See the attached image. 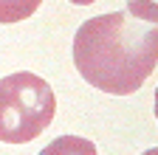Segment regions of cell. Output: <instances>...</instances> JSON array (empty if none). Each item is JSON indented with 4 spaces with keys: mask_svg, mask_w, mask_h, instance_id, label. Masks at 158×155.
Wrapping results in <instances>:
<instances>
[{
    "mask_svg": "<svg viewBox=\"0 0 158 155\" xmlns=\"http://www.w3.org/2000/svg\"><path fill=\"white\" fill-rule=\"evenodd\" d=\"M43 6V0H0V23H20Z\"/></svg>",
    "mask_w": 158,
    "mask_h": 155,
    "instance_id": "277c9868",
    "label": "cell"
},
{
    "mask_svg": "<svg viewBox=\"0 0 158 155\" xmlns=\"http://www.w3.org/2000/svg\"><path fill=\"white\" fill-rule=\"evenodd\" d=\"M141 155H158V147H152V149H147V152H141Z\"/></svg>",
    "mask_w": 158,
    "mask_h": 155,
    "instance_id": "52a82bcc",
    "label": "cell"
},
{
    "mask_svg": "<svg viewBox=\"0 0 158 155\" xmlns=\"http://www.w3.org/2000/svg\"><path fill=\"white\" fill-rule=\"evenodd\" d=\"M127 11L138 20H147L158 26V0H127Z\"/></svg>",
    "mask_w": 158,
    "mask_h": 155,
    "instance_id": "5b68a950",
    "label": "cell"
},
{
    "mask_svg": "<svg viewBox=\"0 0 158 155\" xmlns=\"http://www.w3.org/2000/svg\"><path fill=\"white\" fill-rule=\"evenodd\" d=\"M73 6H90V3H96V0H71Z\"/></svg>",
    "mask_w": 158,
    "mask_h": 155,
    "instance_id": "8992f818",
    "label": "cell"
},
{
    "mask_svg": "<svg viewBox=\"0 0 158 155\" xmlns=\"http://www.w3.org/2000/svg\"><path fill=\"white\" fill-rule=\"evenodd\" d=\"M56 99L45 79L20 71L0 79V141L28 144L54 121Z\"/></svg>",
    "mask_w": 158,
    "mask_h": 155,
    "instance_id": "7a4b0ae2",
    "label": "cell"
},
{
    "mask_svg": "<svg viewBox=\"0 0 158 155\" xmlns=\"http://www.w3.org/2000/svg\"><path fill=\"white\" fill-rule=\"evenodd\" d=\"M40 155H99L93 141L82 138V135H59V138L48 141V147L40 149Z\"/></svg>",
    "mask_w": 158,
    "mask_h": 155,
    "instance_id": "3957f363",
    "label": "cell"
},
{
    "mask_svg": "<svg viewBox=\"0 0 158 155\" xmlns=\"http://www.w3.org/2000/svg\"><path fill=\"white\" fill-rule=\"evenodd\" d=\"M158 62V28L130 11L90 17L76 28L73 65L79 76L110 96H130Z\"/></svg>",
    "mask_w": 158,
    "mask_h": 155,
    "instance_id": "6da1fadb",
    "label": "cell"
},
{
    "mask_svg": "<svg viewBox=\"0 0 158 155\" xmlns=\"http://www.w3.org/2000/svg\"><path fill=\"white\" fill-rule=\"evenodd\" d=\"M155 119H158V88H155Z\"/></svg>",
    "mask_w": 158,
    "mask_h": 155,
    "instance_id": "ba28073f",
    "label": "cell"
}]
</instances>
